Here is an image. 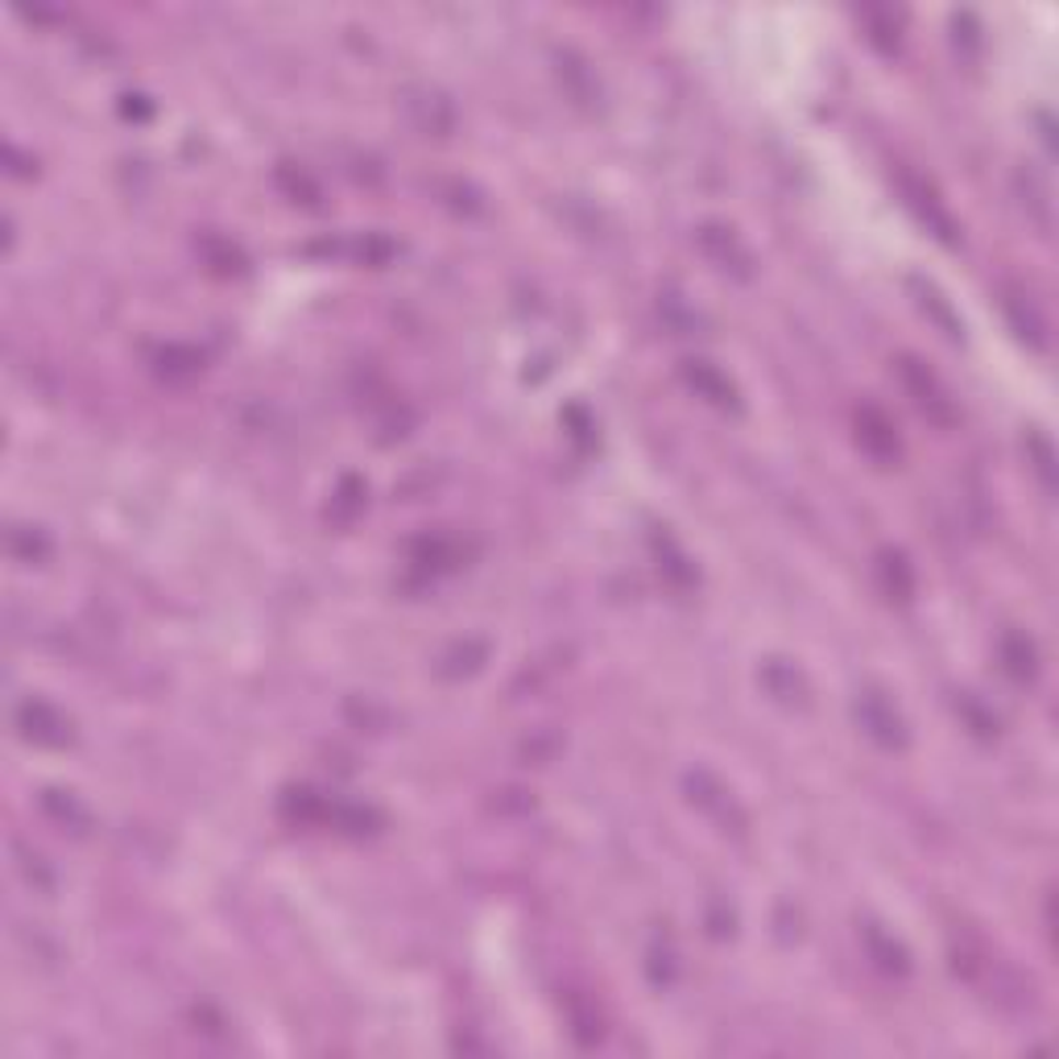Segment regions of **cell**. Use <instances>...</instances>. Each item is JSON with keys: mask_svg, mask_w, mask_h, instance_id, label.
Masks as SVG:
<instances>
[{"mask_svg": "<svg viewBox=\"0 0 1059 1059\" xmlns=\"http://www.w3.org/2000/svg\"><path fill=\"white\" fill-rule=\"evenodd\" d=\"M853 716L856 725H861V733L874 745H882V749H907V741H911L907 721H902V712H898V704H894L886 691L877 688L861 691L853 704Z\"/></svg>", "mask_w": 1059, "mask_h": 1059, "instance_id": "obj_1", "label": "cell"}, {"mask_svg": "<svg viewBox=\"0 0 1059 1059\" xmlns=\"http://www.w3.org/2000/svg\"><path fill=\"white\" fill-rule=\"evenodd\" d=\"M13 728H18L21 741L42 745V749H67L74 741L71 716L58 712L55 704H46V700H34V695L13 707Z\"/></svg>", "mask_w": 1059, "mask_h": 1059, "instance_id": "obj_2", "label": "cell"}, {"mask_svg": "<svg viewBox=\"0 0 1059 1059\" xmlns=\"http://www.w3.org/2000/svg\"><path fill=\"white\" fill-rule=\"evenodd\" d=\"M898 377H902L907 393L914 398L919 414H928V423H935V427H952V423H956V406H952L944 381H940L923 360L902 356V360H898Z\"/></svg>", "mask_w": 1059, "mask_h": 1059, "instance_id": "obj_3", "label": "cell"}, {"mask_svg": "<svg viewBox=\"0 0 1059 1059\" xmlns=\"http://www.w3.org/2000/svg\"><path fill=\"white\" fill-rule=\"evenodd\" d=\"M688 799L704 811L707 819H716V828L721 832H733V837H741L745 832V811L737 807V799H733V791H728L721 779H712L707 770H695V774H688Z\"/></svg>", "mask_w": 1059, "mask_h": 1059, "instance_id": "obj_4", "label": "cell"}, {"mask_svg": "<svg viewBox=\"0 0 1059 1059\" xmlns=\"http://www.w3.org/2000/svg\"><path fill=\"white\" fill-rule=\"evenodd\" d=\"M898 191H902V199H907L914 216L928 223V232H935L944 244L956 241V220H952L948 207L940 204V195H935V186L928 179H919L911 170H898Z\"/></svg>", "mask_w": 1059, "mask_h": 1059, "instance_id": "obj_5", "label": "cell"}, {"mask_svg": "<svg viewBox=\"0 0 1059 1059\" xmlns=\"http://www.w3.org/2000/svg\"><path fill=\"white\" fill-rule=\"evenodd\" d=\"M695 241H700V249H704V257L716 265V269H725V274H733V278H749L753 274V253L741 244V237L733 232V228H725V223H704L700 232H695Z\"/></svg>", "mask_w": 1059, "mask_h": 1059, "instance_id": "obj_6", "label": "cell"}, {"mask_svg": "<svg viewBox=\"0 0 1059 1059\" xmlns=\"http://www.w3.org/2000/svg\"><path fill=\"white\" fill-rule=\"evenodd\" d=\"M683 381L695 390V398L712 402L716 410H733V414L741 410V393L728 381V372H721L716 365H707V360H683Z\"/></svg>", "mask_w": 1059, "mask_h": 1059, "instance_id": "obj_7", "label": "cell"}, {"mask_svg": "<svg viewBox=\"0 0 1059 1059\" xmlns=\"http://www.w3.org/2000/svg\"><path fill=\"white\" fill-rule=\"evenodd\" d=\"M856 444L865 447L874 460H898V451H902V444H898V430H894V423L882 414L877 406H861L856 410Z\"/></svg>", "mask_w": 1059, "mask_h": 1059, "instance_id": "obj_8", "label": "cell"}, {"mask_svg": "<svg viewBox=\"0 0 1059 1059\" xmlns=\"http://www.w3.org/2000/svg\"><path fill=\"white\" fill-rule=\"evenodd\" d=\"M861 940H865L870 960H874L882 972H890V977H907V972H911V952L902 948V940H894L886 928L865 923V928H861Z\"/></svg>", "mask_w": 1059, "mask_h": 1059, "instance_id": "obj_9", "label": "cell"}, {"mask_svg": "<svg viewBox=\"0 0 1059 1059\" xmlns=\"http://www.w3.org/2000/svg\"><path fill=\"white\" fill-rule=\"evenodd\" d=\"M998 663H1002V670L1014 679V683H1031V679L1039 675V651H1035V642L1018 630L1002 633V642H998Z\"/></svg>", "mask_w": 1059, "mask_h": 1059, "instance_id": "obj_10", "label": "cell"}, {"mask_svg": "<svg viewBox=\"0 0 1059 1059\" xmlns=\"http://www.w3.org/2000/svg\"><path fill=\"white\" fill-rule=\"evenodd\" d=\"M406 112L410 120H414V129L427 133V137H444L456 125V112H451V104L439 92H410Z\"/></svg>", "mask_w": 1059, "mask_h": 1059, "instance_id": "obj_11", "label": "cell"}, {"mask_svg": "<svg viewBox=\"0 0 1059 1059\" xmlns=\"http://www.w3.org/2000/svg\"><path fill=\"white\" fill-rule=\"evenodd\" d=\"M410 563H414L423 576L451 572V567L460 563V542L447 539V534H423V539L410 542Z\"/></svg>", "mask_w": 1059, "mask_h": 1059, "instance_id": "obj_12", "label": "cell"}, {"mask_svg": "<svg viewBox=\"0 0 1059 1059\" xmlns=\"http://www.w3.org/2000/svg\"><path fill=\"white\" fill-rule=\"evenodd\" d=\"M762 688L774 695V700H782V704H807V679H803V670L795 667V663H786V658H770L762 667Z\"/></svg>", "mask_w": 1059, "mask_h": 1059, "instance_id": "obj_13", "label": "cell"}, {"mask_svg": "<svg viewBox=\"0 0 1059 1059\" xmlns=\"http://www.w3.org/2000/svg\"><path fill=\"white\" fill-rule=\"evenodd\" d=\"M42 811L55 819L62 832H71V837H83V832L92 828L88 807L74 799L71 791H42Z\"/></svg>", "mask_w": 1059, "mask_h": 1059, "instance_id": "obj_14", "label": "cell"}, {"mask_svg": "<svg viewBox=\"0 0 1059 1059\" xmlns=\"http://www.w3.org/2000/svg\"><path fill=\"white\" fill-rule=\"evenodd\" d=\"M1002 307H1005V315H1010V323H1014V332L1023 335V339H1031V348H1035V353H1043V348H1047V323H1043L1039 311L1026 302V295L1005 290Z\"/></svg>", "mask_w": 1059, "mask_h": 1059, "instance_id": "obj_15", "label": "cell"}, {"mask_svg": "<svg viewBox=\"0 0 1059 1059\" xmlns=\"http://www.w3.org/2000/svg\"><path fill=\"white\" fill-rule=\"evenodd\" d=\"M323 824H332L335 832H344V837H369V832L381 828V816L372 807H365V803H327Z\"/></svg>", "mask_w": 1059, "mask_h": 1059, "instance_id": "obj_16", "label": "cell"}, {"mask_svg": "<svg viewBox=\"0 0 1059 1059\" xmlns=\"http://www.w3.org/2000/svg\"><path fill=\"white\" fill-rule=\"evenodd\" d=\"M877 579H882V592L890 600H911L914 596V572L907 555H898V551H882L877 555Z\"/></svg>", "mask_w": 1059, "mask_h": 1059, "instance_id": "obj_17", "label": "cell"}, {"mask_svg": "<svg viewBox=\"0 0 1059 1059\" xmlns=\"http://www.w3.org/2000/svg\"><path fill=\"white\" fill-rule=\"evenodd\" d=\"M911 290L919 295V307H923V311H928V315L935 319L940 327H944V335H948V339H965V323L956 319V311L948 307V298L940 295V290H935L931 281L911 278Z\"/></svg>", "mask_w": 1059, "mask_h": 1059, "instance_id": "obj_18", "label": "cell"}, {"mask_svg": "<svg viewBox=\"0 0 1059 1059\" xmlns=\"http://www.w3.org/2000/svg\"><path fill=\"white\" fill-rule=\"evenodd\" d=\"M4 546H9V555L18 559V563H25V567L46 563L50 551H55L50 539H46V530H37V526H13L9 539H4Z\"/></svg>", "mask_w": 1059, "mask_h": 1059, "instance_id": "obj_19", "label": "cell"}, {"mask_svg": "<svg viewBox=\"0 0 1059 1059\" xmlns=\"http://www.w3.org/2000/svg\"><path fill=\"white\" fill-rule=\"evenodd\" d=\"M567 1023H572V1035H576L579 1047H592V1043H600V1035H605V1018H600L596 1002L579 998V993L567 998Z\"/></svg>", "mask_w": 1059, "mask_h": 1059, "instance_id": "obj_20", "label": "cell"}, {"mask_svg": "<svg viewBox=\"0 0 1059 1059\" xmlns=\"http://www.w3.org/2000/svg\"><path fill=\"white\" fill-rule=\"evenodd\" d=\"M484 642H476V637H464V642H456V646H447V654L439 658V670H444L447 679H464V675H476V670L484 667Z\"/></svg>", "mask_w": 1059, "mask_h": 1059, "instance_id": "obj_21", "label": "cell"}, {"mask_svg": "<svg viewBox=\"0 0 1059 1059\" xmlns=\"http://www.w3.org/2000/svg\"><path fill=\"white\" fill-rule=\"evenodd\" d=\"M559 79H563V88L576 95L579 104H592L596 95H600V88H596V74L588 71V62L576 55H559Z\"/></svg>", "mask_w": 1059, "mask_h": 1059, "instance_id": "obj_22", "label": "cell"}, {"mask_svg": "<svg viewBox=\"0 0 1059 1059\" xmlns=\"http://www.w3.org/2000/svg\"><path fill=\"white\" fill-rule=\"evenodd\" d=\"M199 369H204V356L195 353V348H186V344H166L158 353V372L170 377V381H186V377H195Z\"/></svg>", "mask_w": 1059, "mask_h": 1059, "instance_id": "obj_23", "label": "cell"}, {"mask_svg": "<svg viewBox=\"0 0 1059 1059\" xmlns=\"http://www.w3.org/2000/svg\"><path fill=\"white\" fill-rule=\"evenodd\" d=\"M654 551H658V567H663V576H670L679 588H691L695 584V567L688 563V555L675 546V542L663 534V542H654Z\"/></svg>", "mask_w": 1059, "mask_h": 1059, "instance_id": "obj_24", "label": "cell"}, {"mask_svg": "<svg viewBox=\"0 0 1059 1059\" xmlns=\"http://www.w3.org/2000/svg\"><path fill=\"white\" fill-rule=\"evenodd\" d=\"M360 509H365V481H360V476H344L339 488H335L332 509H327V514H332L335 521H353Z\"/></svg>", "mask_w": 1059, "mask_h": 1059, "instance_id": "obj_25", "label": "cell"}, {"mask_svg": "<svg viewBox=\"0 0 1059 1059\" xmlns=\"http://www.w3.org/2000/svg\"><path fill=\"white\" fill-rule=\"evenodd\" d=\"M13 853H18V870H21V877L34 886V890H42V894H50L55 890V874L46 870V861H42V853H30L25 844H13Z\"/></svg>", "mask_w": 1059, "mask_h": 1059, "instance_id": "obj_26", "label": "cell"}, {"mask_svg": "<svg viewBox=\"0 0 1059 1059\" xmlns=\"http://www.w3.org/2000/svg\"><path fill=\"white\" fill-rule=\"evenodd\" d=\"M1023 207H1035V223L1043 232H1051V199H1047V183L1035 179V174H1023Z\"/></svg>", "mask_w": 1059, "mask_h": 1059, "instance_id": "obj_27", "label": "cell"}, {"mask_svg": "<svg viewBox=\"0 0 1059 1059\" xmlns=\"http://www.w3.org/2000/svg\"><path fill=\"white\" fill-rule=\"evenodd\" d=\"M1026 451H1031V460H1035V472H1039V481H1043V488L1051 493V472H1056V456H1051V444L1043 439L1039 430L1035 435H1026Z\"/></svg>", "mask_w": 1059, "mask_h": 1059, "instance_id": "obj_28", "label": "cell"}, {"mask_svg": "<svg viewBox=\"0 0 1059 1059\" xmlns=\"http://www.w3.org/2000/svg\"><path fill=\"white\" fill-rule=\"evenodd\" d=\"M204 253H207V261H211L216 269H223V274H237V269H244V257L228 241H216V237H207V241H204Z\"/></svg>", "mask_w": 1059, "mask_h": 1059, "instance_id": "obj_29", "label": "cell"}, {"mask_svg": "<svg viewBox=\"0 0 1059 1059\" xmlns=\"http://www.w3.org/2000/svg\"><path fill=\"white\" fill-rule=\"evenodd\" d=\"M278 183L286 186L290 195H295V204H298V195H302V204H307V207H319V186L311 183V179H307L302 170H298V174H295V170H290V166H281V170H278Z\"/></svg>", "mask_w": 1059, "mask_h": 1059, "instance_id": "obj_30", "label": "cell"}, {"mask_svg": "<svg viewBox=\"0 0 1059 1059\" xmlns=\"http://www.w3.org/2000/svg\"><path fill=\"white\" fill-rule=\"evenodd\" d=\"M960 712H965V721H968V725H972V733H981V737H989V733H998V721H993L989 712H981L972 695H960Z\"/></svg>", "mask_w": 1059, "mask_h": 1059, "instance_id": "obj_31", "label": "cell"}, {"mask_svg": "<svg viewBox=\"0 0 1059 1059\" xmlns=\"http://www.w3.org/2000/svg\"><path fill=\"white\" fill-rule=\"evenodd\" d=\"M563 418L572 423V439H576V444L588 447V439H592V435H588V430H592V423H588V414H584V410H579V406H572V410H567V414H563Z\"/></svg>", "mask_w": 1059, "mask_h": 1059, "instance_id": "obj_32", "label": "cell"}, {"mask_svg": "<svg viewBox=\"0 0 1059 1059\" xmlns=\"http://www.w3.org/2000/svg\"><path fill=\"white\" fill-rule=\"evenodd\" d=\"M120 112H125L129 120H149V116H153V104H146V95H125V100H120Z\"/></svg>", "mask_w": 1059, "mask_h": 1059, "instance_id": "obj_33", "label": "cell"}]
</instances>
